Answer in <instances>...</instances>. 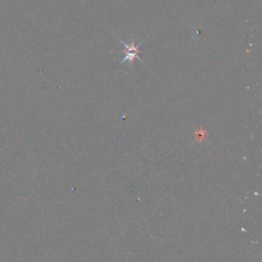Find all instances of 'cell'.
I'll use <instances>...</instances> for the list:
<instances>
[{"label":"cell","mask_w":262,"mask_h":262,"mask_svg":"<svg viewBox=\"0 0 262 262\" xmlns=\"http://www.w3.org/2000/svg\"><path fill=\"white\" fill-rule=\"evenodd\" d=\"M119 39H120V38H119ZM120 41L122 42V44H123L124 47L126 48V55H125L124 58H122V60L120 61V64H121V63H124V62H126V61H128L130 66H133V60H134L135 58H137V59H139L140 61H142V59H141L140 56H139L140 48H139L138 45H136V44L134 43V41H132V42L129 43V44H127L126 42H124L122 39H120Z\"/></svg>","instance_id":"obj_1"}]
</instances>
